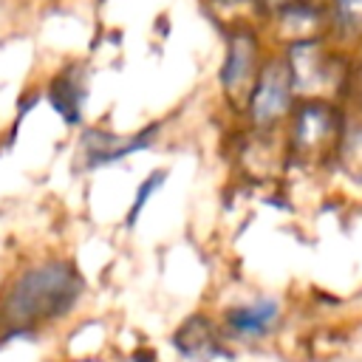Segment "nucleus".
Instances as JSON below:
<instances>
[{
	"label": "nucleus",
	"instance_id": "9d476101",
	"mask_svg": "<svg viewBox=\"0 0 362 362\" xmlns=\"http://www.w3.org/2000/svg\"><path fill=\"white\" fill-rule=\"evenodd\" d=\"M342 11L354 20H362V0H342Z\"/></svg>",
	"mask_w": 362,
	"mask_h": 362
},
{
	"label": "nucleus",
	"instance_id": "f257e3e1",
	"mask_svg": "<svg viewBox=\"0 0 362 362\" xmlns=\"http://www.w3.org/2000/svg\"><path fill=\"white\" fill-rule=\"evenodd\" d=\"M82 294L79 272L65 260H48L23 272L0 297V339L28 334L65 317Z\"/></svg>",
	"mask_w": 362,
	"mask_h": 362
},
{
	"label": "nucleus",
	"instance_id": "f03ea898",
	"mask_svg": "<svg viewBox=\"0 0 362 362\" xmlns=\"http://www.w3.org/2000/svg\"><path fill=\"white\" fill-rule=\"evenodd\" d=\"M288 93H291V79L283 65H269L252 93V116L260 124L274 122L286 107H288Z\"/></svg>",
	"mask_w": 362,
	"mask_h": 362
},
{
	"label": "nucleus",
	"instance_id": "423d86ee",
	"mask_svg": "<svg viewBox=\"0 0 362 362\" xmlns=\"http://www.w3.org/2000/svg\"><path fill=\"white\" fill-rule=\"evenodd\" d=\"M252 62H255V45L249 37H238L229 48L226 65H223V85L229 93H238L246 88L252 76Z\"/></svg>",
	"mask_w": 362,
	"mask_h": 362
},
{
	"label": "nucleus",
	"instance_id": "1a4fd4ad",
	"mask_svg": "<svg viewBox=\"0 0 362 362\" xmlns=\"http://www.w3.org/2000/svg\"><path fill=\"white\" fill-rule=\"evenodd\" d=\"M161 178H164V173H153V175L147 178L150 184H141V189H139V195H136V204H133V212H130V221L139 215V209L144 206V198H150V192H153V189L161 184Z\"/></svg>",
	"mask_w": 362,
	"mask_h": 362
},
{
	"label": "nucleus",
	"instance_id": "20e7f679",
	"mask_svg": "<svg viewBox=\"0 0 362 362\" xmlns=\"http://www.w3.org/2000/svg\"><path fill=\"white\" fill-rule=\"evenodd\" d=\"M175 345L184 356L195 359V362H209L212 356L221 354L218 348V337L212 334V325L201 317H192L187 320L178 331H175Z\"/></svg>",
	"mask_w": 362,
	"mask_h": 362
},
{
	"label": "nucleus",
	"instance_id": "7ed1b4c3",
	"mask_svg": "<svg viewBox=\"0 0 362 362\" xmlns=\"http://www.w3.org/2000/svg\"><path fill=\"white\" fill-rule=\"evenodd\" d=\"M280 317V305L277 300H269V297H260V300H252V303H243L238 308H232L226 314V322L232 325V331H238L240 337H266L274 322Z\"/></svg>",
	"mask_w": 362,
	"mask_h": 362
},
{
	"label": "nucleus",
	"instance_id": "0eeeda50",
	"mask_svg": "<svg viewBox=\"0 0 362 362\" xmlns=\"http://www.w3.org/2000/svg\"><path fill=\"white\" fill-rule=\"evenodd\" d=\"M328 133H331L328 110L325 107H317V105H308L300 113V122H297V141H300V147L314 150V147H320L325 141Z\"/></svg>",
	"mask_w": 362,
	"mask_h": 362
},
{
	"label": "nucleus",
	"instance_id": "39448f33",
	"mask_svg": "<svg viewBox=\"0 0 362 362\" xmlns=\"http://www.w3.org/2000/svg\"><path fill=\"white\" fill-rule=\"evenodd\" d=\"M144 144H150V133L130 136V139H113L110 133H88L85 156L90 158V164H110V161H119V158L141 150Z\"/></svg>",
	"mask_w": 362,
	"mask_h": 362
},
{
	"label": "nucleus",
	"instance_id": "6e6552de",
	"mask_svg": "<svg viewBox=\"0 0 362 362\" xmlns=\"http://www.w3.org/2000/svg\"><path fill=\"white\" fill-rule=\"evenodd\" d=\"M51 99H54V107L59 110V116L65 119V122H76L82 113V90H79V85L76 82H71L68 76H62V79H57L54 82V88H51Z\"/></svg>",
	"mask_w": 362,
	"mask_h": 362
}]
</instances>
